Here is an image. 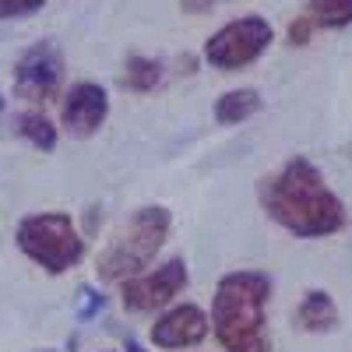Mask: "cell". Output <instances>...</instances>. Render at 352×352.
<instances>
[{
  "mask_svg": "<svg viewBox=\"0 0 352 352\" xmlns=\"http://www.w3.org/2000/svg\"><path fill=\"white\" fill-rule=\"evenodd\" d=\"M261 204L272 222L300 240L331 236L345 226V204L307 155H292L278 173L264 176Z\"/></svg>",
  "mask_w": 352,
  "mask_h": 352,
  "instance_id": "obj_1",
  "label": "cell"
},
{
  "mask_svg": "<svg viewBox=\"0 0 352 352\" xmlns=\"http://www.w3.org/2000/svg\"><path fill=\"white\" fill-rule=\"evenodd\" d=\"M272 296V278L264 272H229L215 285L212 328L226 352H272L264 335V307Z\"/></svg>",
  "mask_w": 352,
  "mask_h": 352,
  "instance_id": "obj_2",
  "label": "cell"
},
{
  "mask_svg": "<svg viewBox=\"0 0 352 352\" xmlns=\"http://www.w3.org/2000/svg\"><path fill=\"white\" fill-rule=\"evenodd\" d=\"M169 208L162 204H144L138 208L120 229L113 232L109 247L102 250L96 272L102 282H127L134 275H141L148 264L155 261V254L162 250L166 236H169Z\"/></svg>",
  "mask_w": 352,
  "mask_h": 352,
  "instance_id": "obj_3",
  "label": "cell"
},
{
  "mask_svg": "<svg viewBox=\"0 0 352 352\" xmlns=\"http://www.w3.org/2000/svg\"><path fill=\"white\" fill-rule=\"evenodd\" d=\"M18 247L28 261H36L50 275H64L85 257V240L71 215L64 212H39L18 222Z\"/></svg>",
  "mask_w": 352,
  "mask_h": 352,
  "instance_id": "obj_4",
  "label": "cell"
},
{
  "mask_svg": "<svg viewBox=\"0 0 352 352\" xmlns=\"http://www.w3.org/2000/svg\"><path fill=\"white\" fill-rule=\"evenodd\" d=\"M275 39V28L268 25V18H236L222 25L219 32L204 43V60L219 71H240L247 64H254L257 56L272 46Z\"/></svg>",
  "mask_w": 352,
  "mask_h": 352,
  "instance_id": "obj_5",
  "label": "cell"
},
{
  "mask_svg": "<svg viewBox=\"0 0 352 352\" xmlns=\"http://www.w3.org/2000/svg\"><path fill=\"white\" fill-rule=\"evenodd\" d=\"M184 289H187V261L173 257L155 272H141V275L127 278L120 300L131 314H152V310L173 303Z\"/></svg>",
  "mask_w": 352,
  "mask_h": 352,
  "instance_id": "obj_6",
  "label": "cell"
},
{
  "mask_svg": "<svg viewBox=\"0 0 352 352\" xmlns=\"http://www.w3.org/2000/svg\"><path fill=\"white\" fill-rule=\"evenodd\" d=\"M64 78V60H60V50H56L50 39L28 46L21 53V60L14 64V92L25 102H46L56 96Z\"/></svg>",
  "mask_w": 352,
  "mask_h": 352,
  "instance_id": "obj_7",
  "label": "cell"
},
{
  "mask_svg": "<svg viewBox=\"0 0 352 352\" xmlns=\"http://www.w3.org/2000/svg\"><path fill=\"white\" fill-rule=\"evenodd\" d=\"M109 116V96L96 81H78L60 102V124L71 138H92Z\"/></svg>",
  "mask_w": 352,
  "mask_h": 352,
  "instance_id": "obj_8",
  "label": "cell"
},
{
  "mask_svg": "<svg viewBox=\"0 0 352 352\" xmlns=\"http://www.w3.org/2000/svg\"><path fill=\"white\" fill-rule=\"evenodd\" d=\"M204 335H208V317L194 303L173 307L152 324V342L159 349H190V345L204 342Z\"/></svg>",
  "mask_w": 352,
  "mask_h": 352,
  "instance_id": "obj_9",
  "label": "cell"
},
{
  "mask_svg": "<svg viewBox=\"0 0 352 352\" xmlns=\"http://www.w3.org/2000/svg\"><path fill=\"white\" fill-rule=\"evenodd\" d=\"M296 317H300V324H303L307 331L324 335V331H331V328L338 324V307H335V300H331V292L310 289L307 296H303V303H300V310H296Z\"/></svg>",
  "mask_w": 352,
  "mask_h": 352,
  "instance_id": "obj_10",
  "label": "cell"
},
{
  "mask_svg": "<svg viewBox=\"0 0 352 352\" xmlns=\"http://www.w3.org/2000/svg\"><path fill=\"white\" fill-rule=\"evenodd\" d=\"M257 109H261V92H257V88H232V92H226L215 102V120L232 127V124L250 120Z\"/></svg>",
  "mask_w": 352,
  "mask_h": 352,
  "instance_id": "obj_11",
  "label": "cell"
},
{
  "mask_svg": "<svg viewBox=\"0 0 352 352\" xmlns=\"http://www.w3.org/2000/svg\"><path fill=\"white\" fill-rule=\"evenodd\" d=\"M14 134H21L32 148L39 152H53L56 148V127L43 109H25L14 116Z\"/></svg>",
  "mask_w": 352,
  "mask_h": 352,
  "instance_id": "obj_12",
  "label": "cell"
},
{
  "mask_svg": "<svg viewBox=\"0 0 352 352\" xmlns=\"http://www.w3.org/2000/svg\"><path fill=\"white\" fill-rule=\"evenodd\" d=\"M303 18L314 28H345L352 25V0H310Z\"/></svg>",
  "mask_w": 352,
  "mask_h": 352,
  "instance_id": "obj_13",
  "label": "cell"
},
{
  "mask_svg": "<svg viewBox=\"0 0 352 352\" xmlns=\"http://www.w3.org/2000/svg\"><path fill=\"white\" fill-rule=\"evenodd\" d=\"M162 81V64L152 60V56H131L120 85L131 88V92H152V88Z\"/></svg>",
  "mask_w": 352,
  "mask_h": 352,
  "instance_id": "obj_14",
  "label": "cell"
},
{
  "mask_svg": "<svg viewBox=\"0 0 352 352\" xmlns=\"http://www.w3.org/2000/svg\"><path fill=\"white\" fill-rule=\"evenodd\" d=\"M43 4H46V0H0V21H8V18H28V14H36Z\"/></svg>",
  "mask_w": 352,
  "mask_h": 352,
  "instance_id": "obj_15",
  "label": "cell"
},
{
  "mask_svg": "<svg viewBox=\"0 0 352 352\" xmlns=\"http://www.w3.org/2000/svg\"><path fill=\"white\" fill-rule=\"evenodd\" d=\"M310 32H314V25H310L307 18H300V21H292V25H289V43H292V46H307Z\"/></svg>",
  "mask_w": 352,
  "mask_h": 352,
  "instance_id": "obj_16",
  "label": "cell"
},
{
  "mask_svg": "<svg viewBox=\"0 0 352 352\" xmlns=\"http://www.w3.org/2000/svg\"><path fill=\"white\" fill-rule=\"evenodd\" d=\"M212 4H219V0H184L187 11H204V8H212Z\"/></svg>",
  "mask_w": 352,
  "mask_h": 352,
  "instance_id": "obj_17",
  "label": "cell"
},
{
  "mask_svg": "<svg viewBox=\"0 0 352 352\" xmlns=\"http://www.w3.org/2000/svg\"><path fill=\"white\" fill-rule=\"evenodd\" d=\"M127 352H148L144 345H138V342H127Z\"/></svg>",
  "mask_w": 352,
  "mask_h": 352,
  "instance_id": "obj_18",
  "label": "cell"
},
{
  "mask_svg": "<svg viewBox=\"0 0 352 352\" xmlns=\"http://www.w3.org/2000/svg\"><path fill=\"white\" fill-rule=\"evenodd\" d=\"M0 113H4V96H0Z\"/></svg>",
  "mask_w": 352,
  "mask_h": 352,
  "instance_id": "obj_19",
  "label": "cell"
},
{
  "mask_svg": "<svg viewBox=\"0 0 352 352\" xmlns=\"http://www.w3.org/2000/svg\"><path fill=\"white\" fill-rule=\"evenodd\" d=\"M43 352H53V349H43Z\"/></svg>",
  "mask_w": 352,
  "mask_h": 352,
  "instance_id": "obj_20",
  "label": "cell"
}]
</instances>
